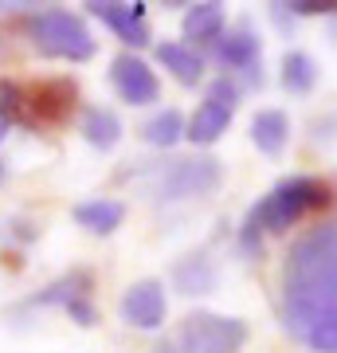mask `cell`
Here are the masks:
<instances>
[{
	"label": "cell",
	"instance_id": "cell-1",
	"mask_svg": "<svg viewBox=\"0 0 337 353\" xmlns=\"http://www.w3.org/2000/svg\"><path fill=\"white\" fill-rule=\"evenodd\" d=\"M283 326L310 353H337V232L329 224L310 228L290 243Z\"/></svg>",
	"mask_w": 337,
	"mask_h": 353
},
{
	"label": "cell",
	"instance_id": "cell-21",
	"mask_svg": "<svg viewBox=\"0 0 337 353\" xmlns=\"http://www.w3.org/2000/svg\"><path fill=\"white\" fill-rule=\"evenodd\" d=\"M278 8L290 16H329L334 0H290V4H278Z\"/></svg>",
	"mask_w": 337,
	"mask_h": 353
},
{
	"label": "cell",
	"instance_id": "cell-2",
	"mask_svg": "<svg viewBox=\"0 0 337 353\" xmlns=\"http://www.w3.org/2000/svg\"><path fill=\"white\" fill-rule=\"evenodd\" d=\"M134 181V189L153 204L204 201L224 185V161L216 157H161V161H138V169L122 173Z\"/></svg>",
	"mask_w": 337,
	"mask_h": 353
},
{
	"label": "cell",
	"instance_id": "cell-15",
	"mask_svg": "<svg viewBox=\"0 0 337 353\" xmlns=\"http://www.w3.org/2000/svg\"><path fill=\"white\" fill-rule=\"evenodd\" d=\"M224 28H227L224 4H216V0L188 4V12H185V39H192L188 48H196V43H216V39L224 36Z\"/></svg>",
	"mask_w": 337,
	"mask_h": 353
},
{
	"label": "cell",
	"instance_id": "cell-13",
	"mask_svg": "<svg viewBox=\"0 0 337 353\" xmlns=\"http://www.w3.org/2000/svg\"><path fill=\"white\" fill-rule=\"evenodd\" d=\"M75 224L94 232V236H114L125 220V204L114 201V196H94V201H83L75 204Z\"/></svg>",
	"mask_w": 337,
	"mask_h": 353
},
{
	"label": "cell",
	"instance_id": "cell-25",
	"mask_svg": "<svg viewBox=\"0 0 337 353\" xmlns=\"http://www.w3.org/2000/svg\"><path fill=\"white\" fill-rule=\"evenodd\" d=\"M153 353H185V350H181L176 341H161V345H157V350H153Z\"/></svg>",
	"mask_w": 337,
	"mask_h": 353
},
{
	"label": "cell",
	"instance_id": "cell-12",
	"mask_svg": "<svg viewBox=\"0 0 337 353\" xmlns=\"http://www.w3.org/2000/svg\"><path fill=\"white\" fill-rule=\"evenodd\" d=\"M173 287L181 290V294H212L216 287H220V267L208 259V255L200 252V255H185V259H176L173 267Z\"/></svg>",
	"mask_w": 337,
	"mask_h": 353
},
{
	"label": "cell",
	"instance_id": "cell-23",
	"mask_svg": "<svg viewBox=\"0 0 337 353\" xmlns=\"http://www.w3.org/2000/svg\"><path fill=\"white\" fill-rule=\"evenodd\" d=\"M4 228H12V236H20V240H36L39 232L32 224H24V220H12V224H4Z\"/></svg>",
	"mask_w": 337,
	"mask_h": 353
},
{
	"label": "cell",
	"instance_id": "cell-7",
	"mask_svg": "<svg viewBox=\"0 0 337 353\" xmlns=\"http://www.w3.org/2000/svg\"><path fill=\"white\" fill-rule=\"evenodd\" d=\"M110 87L130 106H150V102L161 99V83L153 75V67L134 51H122V55L110 59Z\"/></svg>",
	"mask_w": 337,
	"mask_h": 353
},
{
	"label": "cell",
	"instance_id": "cell-17",
	"mask_svg": "<svg viewBox=\"0 0 337 353\" xmlns=\"http://www.w3.org/2000/svg\"><path fill=\"white\" fill-rule=\"evenodd\" d=\"M251 141H255L259 153L278 157L290 145V118L283 110H259L251 118Z\"/></svg>",
	"mask_w": 337,
	"mask_h": 353
},
{
	"label": "cell",
	"instance_id": "cell-19",
	"mask_svg": "<svg viewBox=\"0 0 337 353\" xmlns=\"http://www.w3.org/2000/svg\"><path fill=\"white\" fill-rule=\"evenodd\" d=\"M141 138L150 141V145H157V150H173L176 141L185 138V114L176 110V106H165V110H157L141 126Z\"/></svg>",
	"mask_w": 337,
	"mask_h": 353
},
{
	"label": "cell",
	"instance_id": "cell-16",
	"mask_svg": "<svg viewBox=\"0 0 337 353\" xmlns=\"http://www.w3.org/2000/svg\"><path fill=\"white\" fill-rule=\"evenodd\" d=\"M157 59H161L165 71H173V79L181 87H196L204 79V55L188 43H176V39H165L157 43Z\"/></svg>",
	"mask_w": 337,
	"mask_h": 353
},
{
	"label": "cell",
	"instance_id": "cell-22",
	"mask_svg": "<svg viewBox=\"0 0 337 353\" xmlns=\"http://www.w3.org/2000/svg\"><path fill=\"white\" fill-rule=\"evenodd\" d=\"M63 310H67V314H71V322H75V326H83V330H90L94 322H99V310H94V303H90V299H75V303H67Z\"/></svg>",
	"mask_w": 337,
	"mask_h": 353
},
{
	"label": "cell",
	"instance_id": "cell-11",
	"mask_svg": "<svg viewBox=\"0 0 337 353\" xmlns=\"http://www.w3.org/2000/svg\"><path fill=\"white\" fill-rule=\"evenodd\" d=\"M75 94H79V87L71 79H48V83L24 90L32 126H36V122H63L67 114L75 110Z\"/></svg>",
	"mask_w": 337,
	"mask_h": 353
},
{
	"label": "cell",
	"instance_id": "cell-6",
	"mask_svg": "<svg viewBox=\"0 0 337 353\" xmlns=\"http://www.w3.org/2000/svg\"><path fill=\"white\" fill-rule=\"evenodd\" d=\"M236 106H239V87L232 83L227 75L212 79L208 83V99L196 106V114L185 122V138L192 145H216V141L227 134L232 118H236Z\"/></svg>",
	"mask_w": 337,
	"mask_h": 353
},
{
	"label": "cell",
	"instance_id": "cell-8",
	"mask_svg": "<svg viewBox=\"0 0 337 353\" xmlns=\"http://www.w3.org/2000/svg\"><path fill=\"white\" fill-rule=\"evenodd\" d=\"M216 63L227 71H243L251 83L263 87V43L247 20H239L236 28H224V36L216 39Z\"/></svg>",
	"mask_w": 337,
	"mask_h": 353
},
{
	"label": "cell",
	"instance_id": "cell-3",
	"mask_svg": "<svg viewBox=\"0 0 337 353\" xmlns=\"http://www.w3.org/2000/svg\"><path fill=\"white\" fill-rule=\"evenodd\" d=\"M325 204H329V185L325 181H318V176H287L251 208L247 220L259 232H290L306 212H318Z\"/></svg>",
	"mask_w": 337,
	"mask_h": 353
},
{
	"label": "cell",
	"instance_id": "cell-24",
	"mask_svg": "<svg viewBox=\"0 0 337 353\" xmlns=\"http://www.w3.org/2000/svg\"><path fill=\"white\" fill-rule=\"evenodd\" d=\"M8 130H12V122H8V114L0 110V145H4V138H8Z\"/></svg>",
	"mask_w": 337,
	"mask_h": 353
},
{
	"label": "cell",
	"instance_id": "cell-9",
	"mask_svg": "<svg viewBox=\"0 0 337 353\" xmlns=\"http://www.w3.org/2000/svg\"><path fill=\"white\" fill-rule=\"evenodd\" d=\"M118 314H122L125 326L134 330H161L165 314H169V299H165V283L157 279H138L130 283L118 303Z\"/></svg>",
	"mask_w": 337,
	"mask_h": 353
},
{
	"label": "cell",
	"instance_id": "cell-14",
	"mask_svg": "<svg viewBox=\"0 0 337 353\" xmlns=\"http://www.w3.org/2000/svg\"><path fill=\"white\" fill-rule=\"evenodd\" d=\"M79 134L94 145V150L110 153L118 141H122V118H118V110H110V106H87L83 110V118H79Z\"/></svg>",
	"mask_w": 337,
	"mask_h": 353
},
{
	"label": "cell",
	"instance_id": "cell-18",
	"mask_svg": "<svg viewBox=\"0 0 337 353\" xmlns=\"http://www.w3.org/2000/svg\"><path fill=\"white\" fill-rule=\"evenodd\" d=\"M90 290H94V275L83 271V267H75L71 275L55 279L51 287H43L39 294H32L28 306H67V303H75V299H90Z\"/></svg>",
	"mask_w": 337,
	"mask_h": 353
},
{
	"label": "cell",
	"instance_id": "cell-4",
	"mask_svg": "<svg viewBox=\"0 0 337 353\" xmlns=\"http://www.w3.org/2000/svg\"><path fill=\"white\" fill-rule=\"evenodd\" d=\"M32 43H36L39 55H48V59H71V63H87L94 59V36H90V28L83 24V16L67 12V8H43V12L32 16Z\"/></svg>",
	"mask_w": 337,
	"mask_h": 353
},
{
	"label": "cell",
	"instance_id": "cell-10",
	"mask_svg": "<svg viewBox=\"0 0 337 353\" xmlns=\"http://www.w3.org/2000/svg\"><path fill=\"white\" fill-rule=\"evenodd\" d=\"M94 20H102L106 28H114V36L130 43V48H145L153 39L150 24H145V4H122V0H90L83 4Z\"/></svg>",
	"mask_w": 337,
	"mask_h": 353
},
{
	"label": "cell",
	"instance_id": "cell-20",
	"mask_svg": "<svg viewBox=\"0 0 337 353\" xmlns=\"http://www.w3.org/2000/svg\"><path fill=\"white\" fill-rule=\"evenodd\" d=\"M314 83H318V63L306 51H287L283 55V87L290 94H310Z\"/></svg>",
	"mask_w": 337,
	"mask_h": 353
},
{
	"label": "cell",
	"instance_id": "cell-26",
	"mask_svg": "<svg viewBox=\"0 0 337 353\" xmlns=\"http://www.w3.org/2000/svg\"><path fill=\"white\" fill-rule=\"evenodd\" d=\"M4 181H8V165L0 161V185H4Z\"/></svg>",
	"mask_w": 337,
	"mask_h": 353
},
{
	"label": "cell",
	"instance_id": "cell-5",
	"mask_svg": "<svg viewBox=\"0 0 337 353\" xmlns=\"http://www.w3.org/2000/svg\"><path fill=\"white\" fill-rule=\"evenodd\" d=\"M176 345L185 353H239L247 345V322L212 314V310H196V314H188L181 322Z\"/></svg>",
	"mask_w": 337,
	"mask_h": 353
}]
</instances>
